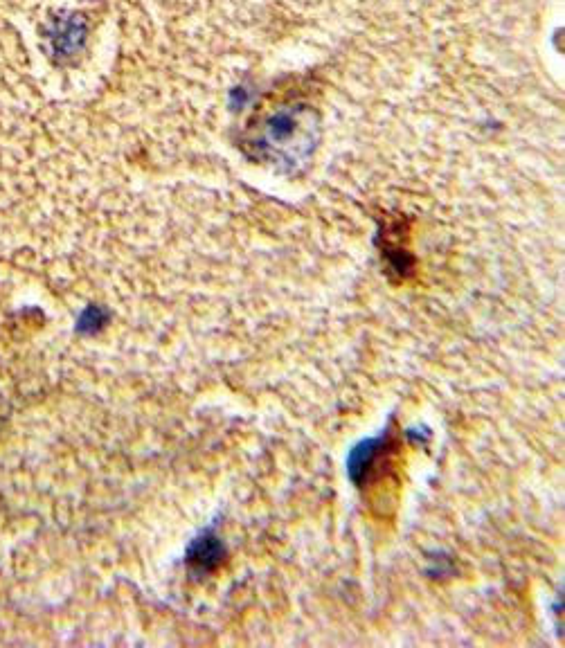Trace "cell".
<instances>
[{
    "mask_svg": "<svg viewBox=\"0 0 565 648\" xmlns=\"http://www.w3.org/2000/svg\"><path fill=\"white\" fill-rule=\"evenodd\" d=\"M106 322H109V311H106L104 306L91 304L79 315L75 329L77 333H82V336H95V333H100L106 327Z\"/></svg>",
    "mask_w": 565,
    "mask_h": 648,
    "instance_id": "5",
    "label": "cell"
},
{
    "mask_svg": "<svg viewBox=\"0 0 565 648\" xmlns=\"http://www.w3.org/2000/svg\"><path fill=\"white\" fill-rule=\"evenodd\" d=\"M223 558H226V547L221 538L212 529H205L187 547L185 563L194 574H210L217 570Z\"/></svg>",
    "mask_w": 565,
    "mask_h": 648,
    "instance_id": "2",
    "label": "cell"
},
{
    "mask_svg": "<svg viewBox=\"0 0 565 648\" xmlns=\"http://www.w3.org/2000/svg\"><path fill=\"white\" fill-rule=\"evenodd\" d=\"M84 23L79 21L77 16H68V18H59L55 23V30L50 32L48 39L52 41V50L59 57H70L75 54L84 43Z\"/></svg>",
    "mask_w": 565,
    "mask_h": 648,
    "instance_id": "4",
    "label": "cell"
},
{
    "mask_svg": "<svg viewBox=\"0 0 565 648\" xmlns=\"http://www.w3.org/2000/svg\"><path fill=\"white\" fill-rule=\"evenodd\" d=\"M318 124L304 106L282 108L275 115L268 117L257 147H262L273 160H280L284 165H295L309 158V153L316 147Z\"/></svg>",
    "mask_w": 565,
    "mask_h": 648,
    "instance_id": "1",
    "label": "cell"
},
{
    "mask_svg": "<svg viewBox=\"0 0 565 648\" xmlns=\"http://www.w3.org/2000/svg\"><path fill=\"white\" fill-rule=\"evenodd\" d=\"M383 446H385V435H379V437L365 439V441H361V444H356L352 450H349V455H347L349 480L361 484L365 480V475L370 473L374 459L381 453Z\"/></svg>",
    "mask_w": 565,
    "mask_h": 648,
    "instance_id": "3",
    "label": "cell"
}]
</instances>
